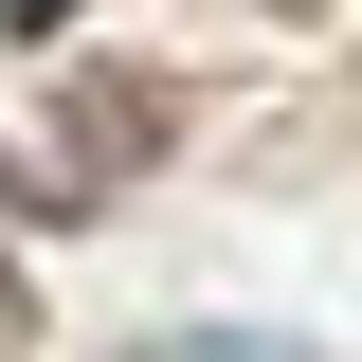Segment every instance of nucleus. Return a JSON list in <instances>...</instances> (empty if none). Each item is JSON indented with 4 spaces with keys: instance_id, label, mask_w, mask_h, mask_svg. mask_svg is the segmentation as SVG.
<instances>
[{
    "instance_id": "nucleus-1",
    "label": "nucleus",
    "mask_w": 362,
    "mask_h": 362,
    "mask_svg": "<svg viewBox=\"0 0 362 362\" xmlns=\"http://www.w3.org/2000/svg\"><path fill=\"white\" fill-rule=\"evenodd\" d=\"M54 145H73V181H127V163L181 145V90L163 73H73V90H54Z\"/></svg>"
},
{
    "instance_id": "nucleus-2",
    "label": "nucleus",
    "mask_w": 362,
    "mask_h": 362,
    "mask_svg": "<svg viewBox=\"0 0 362 362\" xmlns=\"http://www.w3.org/2000/svg\"><path fill=\"white\" fill-rule=\"evenodd\" d=\"M145 362H290V344H235V326H163Z\"/></svg>"
},
{
    "instance_id": "nucleus-3",
    "label": "nucleus",
    "mask_w": 362,
    "mask_h": 362,
    "mask_svg": "<svg viewBox=\"0 0 362 362\" xmlns=\"http://www.w3.org/2000/svg\"><path fill=\"white\" fill-rule=\"evenodd\" d=\"M54 199H73V181H18V163H0V218H54Z\"/></svg>"
},
{
    "instance_id": "nucleus-4",
    "label": "nucleus",
    "mask_w": 362,
    "mask_h": 362,
    "mask_svg": "<svg viewBox=\"0 0 362 362\" xmlns=\"http://www.w3.org/2000/svg\"><path fill=\"white\" fill-rule=\"evenodd\" d=\"M54 18H73V0H0V37H54Z\"/></svg>"
},
{
    "instance_id": "nucleus-5",
    "label": "nucleus",
    "mask_w": 362,
    "mask_h": 362,
    "mask_svg": "<svg viewBox=\"0 0 362 362\" xmlns=\"http://www.w3.org/2000/svg\"><path fill=\"white\" fill-rule=\"evenodd\" d=\"M18 326H37V290H18V254H0V344H18Z\"/></svg>"
},
{
    "instance_id": "nucleus-6",
    "label": "nucleus",
    "mask_w": 362,
    "mask_h": 362,
    "mask_svg": "<svg viewBox=\"0 0 362 362\" xmlns=\"http://www.w3.org/2000/svg\"><path fill=\"white\" fill-rule=\"evenodd\" d=\"M290 18H326V0H290Z\"/></svg>"
}]
</instances>
